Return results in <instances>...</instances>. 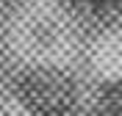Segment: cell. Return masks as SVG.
I'll return each mask as SVG.
<instances>
[{
	"label": "cell",
	"mask_w": 122,
	"mask_h": 116,
	"mask_svg": "<svg viewBox=\"0 0 122 116\" xmlns=\"http://www.w3.org/2000/svg\"><path fill=\"white\" fill-rule=\"evenodd\" d=\"M14 97L28 116H75L78 86L67 72L30 69L14 83Z\"/></svg>",
	"instance_id": "cell-1"
},
{
	"label": "cell",
	"mask_w": 122,
	"mask_h": 116,
	"mask_svg": "<svg viewBox=\"0 0 122 116\" xmlns=\"http://www.w3.org/2000/svg\"><path fill=\"white\" fill-rule=\"evenodd\" d=\"M94 116H122V80H111L97 91Z\"/></svg>",
	"instance_id": "cell-2"
},
{
	"label": "cell",
	"mask_w": 122,
	"mask_h": 116,
	"mask_svg": "<svg viewBox=\"0 0 122 116\" xmlns=\"http://www.w3.org/2000/svg\"><path fill=\"white\" fill-rule=\"evenodd\" d=\"M117 3H119V6H122V0H117Z\"/></svg>",
	"instance_id": "cell-5"
},
{
	"label": "cell",
	"mask_w": 122,
	"mask_h": 116,
	"mask_svg": "<svg viewBox=\"0 0 122 116\" xmlns=\"http://www.w3.org/2000/svg\"><path fill=\"white\" fill-rule=\"evenodd\" d=\"M67 3H81V0H67Z\"/></svg>",
	"instance_id": "cell-4"
},
{
	"label": "cell",
	"mask_w": 122,
	"mask_h": 116,
	"mask_svg": "<svg viewBox=\"0 0 122 116\" xmlns=\"http://www.w3.org/2000/svg\"><path fill=\"white\" fill-rule=\"evenodd\" d=\"M81 3H86L89 8H94V11H103V8H108L114 0H81Z\"/></svg>",
	"instance_id": "cell-3"
}]
</instances>
